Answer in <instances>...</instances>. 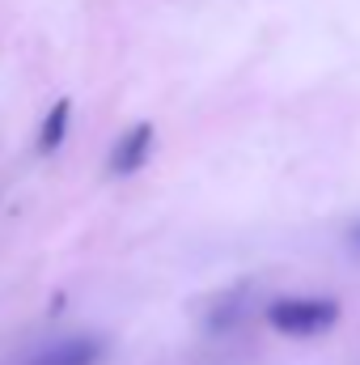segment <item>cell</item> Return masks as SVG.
Instances as JSON below:
<instances>
[{
	"label": "cell",
	"instance_id": "obj_1",
	"mask_svg": "<svg viewBox=\"0 0 360 365\" xmlns=\"http://www.w3.org/2000/svg\"><path fill=\"white\" fill-rule=\"evenodd\" d=\"M263 319L280 336L309 340V336H322L339 323V302L335 297H314V293H284V297L268 302Z\"/></svg>",
	"mask_w": 360,
	"mask_h": 365
},
{
	"label": "cell",
	"instance_id": "obj_5",
	"mask_svg": "<svg viewBox=\"0 0 360 365\" xmlns=\"http://www.w3.org/2000/svg\"><path fill=\"white\" fill-rule=\"evenodd\" d=\"M348 242H352V247H356V251H360V221H356V225H352V230H348Z\"/></svg>",
	"mask_w": 360,
	"mask_h": 365
},
{
	"label": "cell",
	"instance_id": "obj_3",
	"mask_svg": "<svg viewBox=\"0 0 360 365\" xmlns=\"http://www.w3.org/2000/svg\"><path fill=\"white\" fill-rule=\"evenodd\" d=\"M106 340L102 336H64L38 353H30L21 365H102Z\"/></svg>",
	"mask_w": 360,
	"mask_h": 365
},
{
	"label": "cell",
	"instance_id": "obj_4",
	"mask_svg": "<svg viewBox=\"0 0 360 365\" xmlns=\"http://www.w3.org/2000/svg\"><path fill=\"white\" fill-rule=\"evenodd\" d=\"M68 123H73V98H55V102H51V110H47V115H43V123H38L34 149H38L43 158L60 153V149H64V140H68Z\"/></svg>",
	"mask_w": 360,
	"mask_h": 365
},
{
	"label": "cell",
	"instance_id": "obj_2",
	"mask_svg": "<svg viewBox=\"0 0 360 365\" xmlns=\"http://www.w3.org/2000/svg\"><path fill=\"white\" fill-rule=\"evenodd\" d=\"M153 149H157V128H153L149 119L132 123V128L119 132V140L110 145L106 175H115V179H132V175H140V170L153 162Z\"/></svg>",
	"mask_w": 360,
	"mask_h": 365
}]
</instances>
